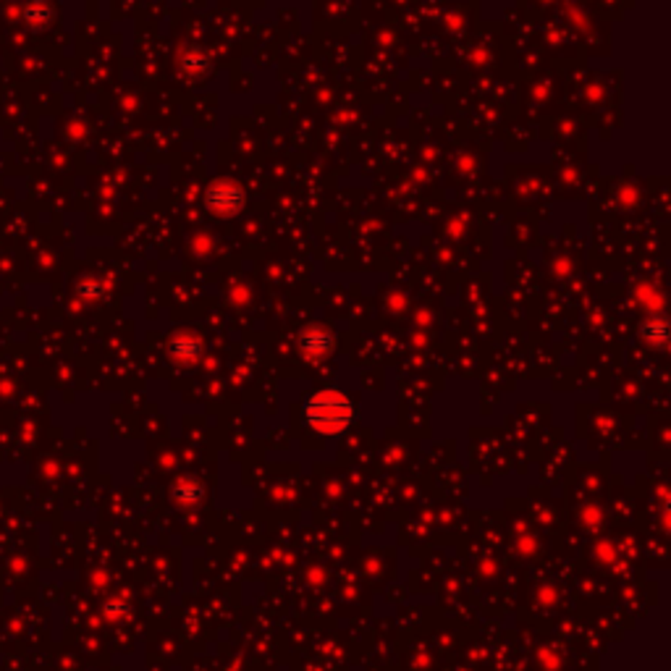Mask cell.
<instances>
[{"label": "cell", "instance_id": "8", "mask_svg": "<svg viewBox=\"0 0 671 671\" xmlns=\"http://www.w3.org/2000/svg\"><path fill=\"white\" fill-rule=\"evenodd\" d=\"M200 496H202V488L192 483V480H182L179 488H176V498H179L182 507H194L200 501Z\"/></svg>", "mask_w": 671, "mask_h": 671}, {"label": "cell", "instance_id": "4", "mask_svg": "<svg viewBox=\"0 0 671 671\" xmlns=\"http://www.w3.org/2000/svg\"><path fill=\"white\" fill-rule=\"evenodd\" d=\"M171 357L182 365H192L202 357V341L192 333H179L171 341Z\"/></svg>", "mask_w": 671, "mask_h": 671}, {"label": "cell", "instance_id": "3", "mask_svg": "<svg viewBox=\"0 0 671 671\" xmlns=\"http://www.w3.org/2000/svg\"><path fill=\"white\" fill-rule=\"evenodd\" d=\"M336 347V339L331 333V328L321 323H310L300 333V351L307 360H323Z\"/></svg>", "mask_w": 671, "mask_h": 671}, {"label": "cell", "instance_id": "7", "mask_svg": "<svg viewBox=\"0 0 671 671\" xmlns=\"http://www.w3.org/2000/svg\"><path fill=\"white\" fill-rule=\"evenodd\" d=\"M208 66V58L200 53V50H184V55H182V71L189 74V76H200L202 71Z\"/></svg>", "mask_w": 671, "mask_h": 671}, {"label": "cell", "instance_id": "2", "mask_svg": "<svg viewBox=\"0 0 671 671\" xmlns=\"http://www.w3.org/2000/svg\"><path fill=\"white\" fill-rule=\"evenodd\" d=\"M247 202L244 189L232 182V179H215L205 192V205L210 212H215L218 218H233L239 215Z\"/></svg>", "mask_w": 671, "mask_h": 671}, {"label": "cell", "instance_id": "6", "mask_svg": "<svg viewBox=\"0 0 671 671\" xmlns=\"http://www.w3.org/2000/svg\"><path fill=\"white\" fill-rule=\"evenodd\" d=\"M666 336H669V328H666L664 315H648L646 323H643V339L648 341L650 347H664Z\"/></svg>", "mask_w": 671, "mask_h": 671}, {"label": "cell", "instance_id": "5", "mask_svg": "<svg viewBox=\"0 0 671 671\" xmlns=\"http://www.w3.org/2000/svg\"><path fill=\"white\" fill-rule=\"evenodd\" d=\"M635 300L637 304L648 312V315H661V310H664V297H661V291L653 286V283H640L637 289H635Z\"/></svg>", "mask_w": 671, "mask_h": 671}, {"label": "cell", "instance_id": "1", "mask_svg": "<svg viewBox=\"0 0 671 671\" xmlns=\"http://www.w3.org/2000/svg\"><path fill=\"white\" fill-rule=\"evenodd\" d=\"M307 425L321 436H341L354 419L351 399L339 389H323L312 394L304 404Z\"/></svg>", "mask_w": 671, "mask_h": 671}]
</instances>
